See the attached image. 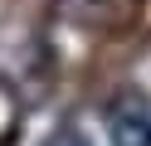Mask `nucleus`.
Here are the masks:
<instances>
[{"label":"nucleus","instance_id":"f257e3e1","mask_svg":"<svg viewBox=\"0 0 151 146\" xmlns=\"http://www.w3.org/2000/svg\"><path fill=\"white\" fill-rule=\"evenodd\" d=\"M107 136H112V146H151V102L122 97L107 112Z\"/></svg>","mask_w":151,"mask_h":146},{"label":"nucleus","instance_id":"f03ea898","mask_svg":"<svg viewBox=\"0 0 151 146\" xmlns=\"http://www.w3.org/2000/svg\"><path fill=\"white\" fill-rule=\"evenodd\" d=\"M49 146H88L78 132H59V136H49Z\"/></svg>","mask_w":151,"mask_h":146}]
</instances>
